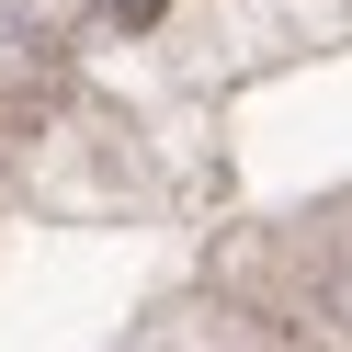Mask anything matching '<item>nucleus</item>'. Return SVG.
<instances>
[{
	"mask_svg": "<svg viewBox=\"0 0 352 352\" xmlns=\"http://www.w3.org/2000/svg\"><path fill=\"white\" fill-rule=\"evenodd\" d=\"M318 307H329V329L352 341V261H329V273H318Z\"/></svg>",
	"mask_w": 352,
	"mask_h": 352,
	"instance_id": "1",
	"label": "nucleus"
},
{
	"mask_svg": "<svg viewBox=\"0 0 352 352\" xmlns=\"http://www.w3.org/2000/svg\"><path fill=\"white\" fill-rule=\"evenodd\" d=\"M148 12H160V0H125V23H148Z\"/></svg>",
	"mask_w": 352,
	"mask_h": 352,
	"instance_id": "2",
	"label": "nucleus"
},
{
	"mask_svg": "<svg viewBox=\"0 0 352 352\" xmlns=\"http://www.w3.org/2000/svg\"><path fill=\"white\" fill-rule=\"evenodd\" d=\"M261 352H284V341H261Z\"/></svg>",
	"mask_w": 352,
	"mask_h": 352,
	"instance_id": "3",
	"label": "nucleus"
}]
</instances>
